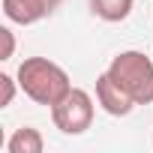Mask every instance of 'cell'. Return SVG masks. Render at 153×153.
I'll use <instances>...</instances> for the list:
<instances>
[{
    "instance_id": "obj_1",
    "label": "cell",
    "mask_w": 153,
    "mask_h": 153,
    "mask_svg": "<svg viewBox=\"0 0 153 153\" xmlns=\"http://www.w3.org/2000/svg\"><path fill=\"white\" fill-rule=\"evenodd\" d=\"M18 87L24 90V96H30L36 105H57L69 90H72V81L63 66H57L54 60L48 57H27L21 66H18Z\"/></svg>"
},
{
    "instance_id": "obj_10",
    "label": "cell",
    "mask_w": 153,
    "mask_h": 153,
    "mask_svg": "<svg viewBox=\"0 0 153 153\" xmlns=\"http://www.w3.org/2000/svg\"><path fill=\"white\" fill-rule=\"evenodd\" d=\"M54 3H60V0H54Z\"/></svg>"
},
{
    "instance_id": "obj_2",
    "label": "cell",
    "mask_w": 153,
    "mask_h": 153,
    "mask_svg": "<svg viewBox=\"0 0 153 153\" xmlns=\"http://www.w3.org/2000/svg\"><path fill=\"white\" fill-rule=\"evenodd\" d=\"M108 72L138 105L153 102V60L147 54H141V51H120L108 63Z\"/></svg>"
},
{
    "instance_id": "obj_5",
    "label": "cell",
    "mask_w": 153,
    "mask_h": 153,
    "mask_svg": "<svg viewBox=\"0 0 153 153\" xmlns=\"http://www.w3.org/2000/svg\"><path fill=\"white\" fill-rule=\"evenodd\" d=\"M54 6H57L54 0H3V15L12 24L27 27V24H36L45 15H51Z\"/></svg>"
},
{
    "instance_id": "obj_4",
    "label": "cell",
    "mask_w": 153,
    "mask_h": 153,
    "mask_svg": "<svg viewBox=\"0 0 153 153\" xmlns=\"http://www.w3.org/2000/svg\"><path fill=\"white\" fill-rule=\"evenodd\" d=\"M96 102L102 105V111L105 114H111V117H126L138 102L111 78V72L105 69L99 78H96Z\"/></svg>"
},
{
    "instance_id": "obj_6",
    "label": "cell",
    "mask_w": 153,
    "mask_h": 153,
    "mask_svg": "<svg viewBox=\"0 0 153 153\" xmlns=\"http://www.w3.org/2000/svg\"><path fill=\"white\" fill-rule=\"evenodd\" d=\"M42 147H45V141H42L39 129H33V126L15 129L12 138L6 141V150L9 153H42Z\"/></svg>"
},
{
    "instance_id": "obj_9",
    "label": "cell",
    "mask_w": 153,
    "mask_h": 153,
    "mask_svg": "<svg viewBox=\"0 0 153 153\" xmlns=\"http://www.w3.org/2000/svg\"><path fill=\"white\" fill-rule=\"evenodd\" d=\"M0 39H3V54H0V60H9L12 51H15V36L9 27H0Z\"/></svg>"
},
{
    "instance_id": "obj_7",
    "label": "cell",
    "mask_w": 153,
    "mask_h": 153,
    "mask_svg": "<svg viewBox=\"0 0 153 153\" xmlns=\"http://www.w3.org/2000/svg\"><path fill=\"white\" fill-rule=\"evenodd\" d=\"M132 3H135V0H90V9H93V15H99L102 21L117 24V21L129 18Z\"/></svg>"
},
{
    "instance_id": "obj_8",
    "label": "cell",
    "mask_w": 153,
    "mask_h": 153,
    "mask_svg": "<svg viewBox=\"0 0 153 153\" xmlns=\"http://www.w3.org/2000/svg\"><path fill=\"white\" fill-rule=\"evenodd\" d=\"M15 81L18 78H12V75H0V87H3V93H0V108L12 105V99H15Z\"/></svg>"
},
{
    "instance_id": "obj_3",
    "label": "cell",
    "mask_w": 153,
    "mask_h": 153,
    "mask_svg": "<svg viewBox=\"0 0 153 153\" xmlns=\"http://www.w3.org/2000/svg\"><path fill=\"white\" fill-rule=\"evenodd\" d=\"M51 120L63 135H81L93 123V96L81 87H72L57 105H51Z\"/></svg>"
}]
</instances>
